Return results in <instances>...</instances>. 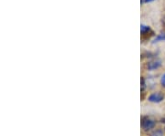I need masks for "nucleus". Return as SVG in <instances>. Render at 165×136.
<instances>
[{"label": "nucleus", "mask_w": 165, "mask_h": 136, "mask_svg": "<svg viewBox=\"0 0 165 136\" xmlns=\"http://www.w3.org/2000/svg\"><path fill=\"white\" fill-rule=\"evenodd\" d=\"M155 126V122L149 118H143L142 119V122H141V127L142 129H144L146 131L148 130H151Z\"/></svg>", "instance_id": "f257e3e1"}, {"label": "nucleus", "mask_w": 165, "mask_h": 136, "mask_svg": "<svg viewBox=\"0 0 165 136\" xmlns=\"http://www.w3.org/2000/svg\"><path fill=\"white\" fill-rule=\"evenodd\" d=\"M163 99H164V96L161 93H160V92L153 93V94H151V96L149 97V101H151V102H155V103L161 102Z\"/></svg>", "instance_id": "f03ea898"}, {"label": "nucleus", "mask_w": 165, "mask_h": 136, "mask_svg": "<svg viewBox=\"0 0 165 136\" xmlns=\"http://www.w3.org/2000/svg\"><path fill=\"white\" fill-rule=\"evenodd\" d=\"M161 61L160 60H156V61H151V62H149L148 65H147V68L148 70H156L158 69V68L161 66Z\"/></svg>", "instance_id": "7ed1b4c3"}, {"label": "nucleus", "mask_w": 165, "mask_h": 136, "mask_svg": "<svg viewBox=\"0 0 165 136\" xmlns=\"http://www.w3.org/2000/svg\"><path fill=\"white\" fill-rule=\"evenodd\" d=\"M151 31V28L149 27H147V26H144V25H141L140 26V32H141V35H146L147 33H149Z\"/></svg>", "instance_id": "20e7f679"}, {"label": "nucleus", "mask_w": 165, "mask_h": 136, "mask_svg": "<svg viewBox=\"0 0 165 136\" xmlns=\"http://www.w3.org/2000/svg\"><path fill=\"white\" fill-rule=\"evenodd\" d=\"M163 40H165V33H161L159 36H157L155 37V39L153 40V43L159 42V41H163Z\"/></svg>", "instance_id": "39448f33"}, {"label": "nucleus", "mask_w": 165, "mask_h": 136, "mask_svg": "<svg viewBox=\"0 0 165 136\" xmlns=\"http://www.w3.org/2000/svg\"><path fill=\"white\" fill-rule=\"evenodd\" d=\"M151 136H163V132L162 130L159 129V130H155L151 133Z\"/></svg>", "instance_id": "423d86ee"}, {"label": "nucleus", "mask_w": 165, "mask_h": 136, "mask_svg": "<svg viewBox=\"0 0 165 136\" xmlns=\"http://www.w3.org/2000/svg\"><path fill=\"white\" fill-rule=\"evenodd\" d=\"M161 85L165 88V74L163 75V76L161 77Z\"/></svg>", "instance_id": "0eeeda50"}, {"label": "nucleus", "mask_w": 165, "mask_h": 136, "mask_svg": "<svg viewBox=\"0 0 165 136\" xmlns=\"http://www.w3.org/2000/svg\"><path fill=\"white\" fill-rule=\"evenodd\" d=\"M152 1H154V0H141V3L142 2H145V3H149V2H152Z\"/></svg>", "instance_id": "6e6552de"}]
</instances>
